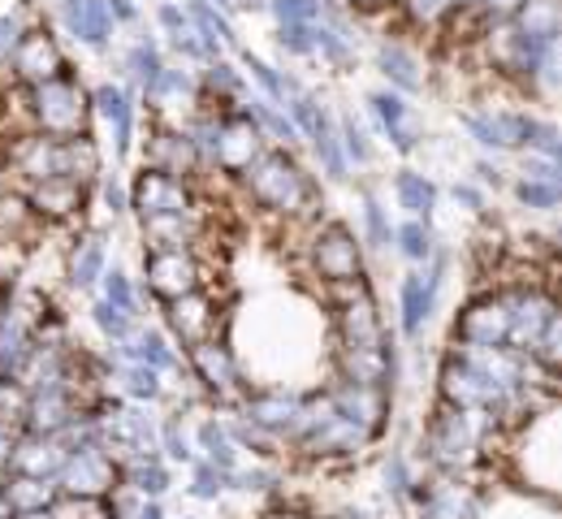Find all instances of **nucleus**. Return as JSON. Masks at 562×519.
<instances>
[{"mask_svg": "<svg viewBox=\"0 0 562 519\" xmlns=\"http://www.w3.org/2000/svg\"><path fill=\"white\" fill-rule=\"evenodd\" d=\"M247 191L265 204V208H278V213H294L312 200V182L307 173L294 165L290 148L285 151H265L247 165Z\"/></svg>", "mask_w": 562, "mask_h": 519, "instance_id": "obj_1", "label": "nucleus"}, {"mask_svg": "<svg viewBox=\"0 0 562 519\" xmlns=\"http://www.w3.org/2000/svg\"><path fill=\"white\" fill-rule=\"evenodd\" d=\"M31 113L40 122L44 135H82V117H87V95L82 87L74 82V75L53 78V82H40L31 87Z\"/></svg>", "mask_w": 562, "mask_h": 519, "instance_id": "obj_2", "label": "nucleus"}, {"mask_svg": "<svg viewBox=\"0 0 562 519\" xmlns=\"http://www.w3.org/2000/svg\"><path fill=\"white\" fill-rule=\"evenodd\" d=\"M446 273V260H428L420 269H412L398 286V325L407 338H420L437 312V298H441V278Z\"/></svg>", "mask_w": 562, "mask_h": 519, "instance_id": "obj_3", "label": "nucleus"}, {"mask_svg": "<svg viewBox=\"0 0 562 519\" xmlns=\"http://www.w3.org/2000/svg\"><path fill=\"white\" fill-rule=\"evenodd\" d=\"M9 66H13V75L22 78L26 87H40V82H53V78L70 75L66 53H61V44H57V35L48 26H26V35L18 40Z\"/></svg>", "mask_w": 562, "mask_h": 519, "instance_id": "obj_4", "label": "nucleus"}, {"mask_svg": "<svg viewBox=\"0 0 562 519\" xmlns=\"http://www.w3.org/2000/svg\"><path fill=\"white\" fill-rule=\"evenodd\" d=\"M53 13H57V26L78 48H87V53H109L113 48L117 26H113L104 0H57Z\"/></svg>", "mask_w": 562, "mask_h": 519, "instance_id": "obj_5", "label": "nucleus"}, {"mask_svg": "<svg viewBox=\"0 0 562 519\" xmlns=\"http://www.w3.org/2000/svg\"><path fill=\"white\" fill-rule=\"evenodd\" d=\"M143 273H147V291L156 298H165V303L200 291V269L182 247H156L143 260Z\"/></svg>", "mask_w": 562, "mask_h": 519, "instance_id": "obj_6", "label": "nucleus"}, {"mask_svg": "<svg viewBox=\"0 0 562 519\" xmlns=\"http://www.w3.org/2000/svg\"><path fill=\"white\" fill-rule=\"evenodd\" d=\"M316 269H321L325 282H342V286L359 282L363 256H359V238H355L347 225L334 222L316 234Z\"/></svg>", "mask_w": 562, "mask_h": 519, "instance_id": "obj_7", "label": "nucleus"}, {"mask_svg": "<svg viewBox=\"0 0 562 519\" xmlns=\"http://www.w3.org/2000/svg\"><path fill=\"white\" fill-rule=\"evenodd\" d=\"M368 113L381 122V131L390 135V144L394 151H416L424 139V131L416 126V109L407 104V95L403 91H394V87H381V91H372L368 95Z\"/></svg>", "mask_w": 562, "mask_h": 519, "instance_id": "obj_8", "label": "nucleus"}, {"mask_svg": "<svg viewBox=\"0 0 562 519\" xmlns=\"http://www.w3.org/2000/svg\"><path fill=\"white\" fill-rule=\"evenodd\" d=\"M506 334H510V320H506L502 295L476 298L459 316V342L463 347H506Z\"/></svg>", "mask_w": 562, "mask_h": 519, "instance_id": "obj_9", "label": "nucleus"}, {"mask_svg": "<svg viewBox=\"0 0 562 519\" xmlns=\"http://www.w3.org/2000/svg\"><path fill=\"white\" fill-rule=\"evenodd\" d=\"M91 104H95V113L109 122V131H113V151H117V160H126L131 148H135V104H131V91L126 87H117V82H100L95 91H91Z\"/></svg>", "mask_w": 562, "mask_h": 519, "instance_id": "obj_10", "label": "nucleus"}, {"mask_svg": "<svg viewBox=\"0 0 562 519\" xmlns=\"http://www.w3.org/2000/svg\"><path fill=\"white\" fill-rule=\"evenodd\" d=\"M376 70L385 78V87H394V91H403V95H412V91H424V61L407 48V44H398V40H381L376 44Z\"/></svg>", "mask_w": 562, "mask_h": 519, "instance_id": "obj_11", "label": "nucleus"}, {"mask_svg": "<svg viewBox=\"0 0 562 519\" xmlns=\"http://www.w3.org/2000/svg\"><path fill=\"white\" fill-rule=\"evenodd\" d=\"M191 351V369L195 376L204 381V390L212 394H229V390H238V364H234V356L221 347V342H195V347H187Z\"/></svg>", "mask_w": 562, "mask_h": 519, "instance_id": "obj_12", "label": "nucleus"}, {"mask_svg": "<svg viewBox=\"0 0 562 519\" xmlns=\"http://www.w3.org/2000/svg\"><path fill=\"white\" fill-rule=\"evenodd\" d=\"M165 320H169V329H173V338H178L182 347H195V342H204L212 334L209 298H200V291H195V295L169 298V303H165Z\"/></svg>", "mask_w": 562, "mask_h": 519, "instance_id": "obj_13", "label": "nucleus"}, {"mask_svg": "<svg viewBox=\"0 0 562 519\" xmlns=\"http://www.w3.org/2000/svg\"><path fill=\"white\" fill-rule=\"evenodd\" d=\"M394 200L407 217L416 222H432V208H437V182L420 173V169H403L394 173Z\"/></svg>", "mask_w": 562, "mask_h": 519, "instance_id": "obj_14", "label": "nucleus"}, {"mask_svg": "<svg viewBox=\"0 0 562 519\" xmlns=\"http://www.w3.org/2000/svg\"><path fill=\"white\" fill-rule=\"evenodd\" d=\"M165 66H169V61H165V44H160L156 35H147V31H143L139 40L126 48V57H122V75L131 78L135 87H143V91L160 78Z\"/></svg>", "mask_w": 562, "mask_h": 519, "instance_id": "obj_15", "label": "nucleus"}, {"mask_svg": "<svg viewBox=\"0 0 562 519\" xmlns=\"http://www.w3.org/2000/svg\"><path fill=\"white\" fill-rule=\"evenodd\" d=\"M519 31L528 35H546V40H559L562 35V9L559 0H524L519 13L510 18Z\"/></svg>", "mask_w": 562, "mask_h": 519, "instance_id": "obj_16", "label": "nucleus"}, {"mask_svg": "<svg viewBox=\"0 0 562 519\" xmlns=\"http://www.w3.org/2000/svg\"><path fill=\"white\" fill-rule=\"evenodd\" d=\"M403 260H412V264H428L432 256H437V247H432V229L428 222H416V217H407L403 225H394V242H390Z\"/></svg>", "mask_w": 562, "mask_h": 519, "instance_id": "obj_17", "label": "nucleus"}, {"mask_svg": "<svg viewBox=\"0 0 562 519\" xmlns=\"http://www.w3.org/2000/svg\"><path fill=\"white\" fill-rule=\"evenodd\" d=\"M200 91H212L216 100H243L247 95V78L243 70H234L225 57H212L200 75Z\"/></svg>", "mask_w": 562, "mask_h": 519, "instance_id": "obj_18", "label": "nucleus"}, {"mask_svg": "<svg viewBox=\"0 0 562 519\" xmlns=\"http://www.w3.org/2000/svg\"><path fill=\"white\" fill-rule=\"evenodd\" d=\"M100 278H104V242H100V238H87V242H78V251H74L70 282L78 291H91Z\"/></svg>", "mask_w": 562, "mask_h": 519, "instance_id": "obj_19", "label": "nucleus"}, {"mask_svg": "<svg viewBox=\"0 0 562 519\" xmlns=\"http://www.w3.org/2000/svg\"><path fill=\"white\" fill-rule=\"evenodd\" d=\"M122 381H126V394H131L135 403H156V398L165 394V381H160V372L147 369V364H135V360H126V369H122Z\"/></svg>", "mask_w": 562, "mask_h": 519, "instance_id": "obj_20", "label": "nucleus"}, {"mask_svg": "<svg viewBox=\"0 0 562 519\" xmlns=\"http://www.w3.org/2000/svg\"><path fill=\"white\" fill-rule=\"evenodd\" d=\"M515 200L532 213H554L559 208V182H537V178H515Z\"/></svg>", "mask_w": 562, "mask_h": 519, "instance_id": "obj_21", "label": "nucleus"}, {"mask_svg": "<svg viewBox=\"0 0 562 519\" xmlns=\"http://www.w3.org/2000/svg\"><path fill=\"white\" fill-rule=\"evenodd\" d=\"M91 320H95V329H100L109 342H126V338L135 334V316H126V312L113 307L109 298H100V303L91 307Z\"/></svg>", "mask_w": 562, "mask_h": 519, "instance_id": "obj_22", "label": "nucleus"}, {"mask_svg": "<svg viewBox=\"0 0 562 519\" xmlns=\"http://www.w3.org/2000/svg\"><path fill=\"white\" fill-rule=\"evenodd\" d=\"M104 298L113 303V307H122L126 316H139V291H135V282L122 273V269H104Z\"/></svg>", "mask_w": 562, "mask_h": 519, "instance_id": "obj_23", "label": "nucleus"}, {"mask_svg": "<svg viewBox=\"0 0 562 519\" xmlns=\"http://www.w3.org/2000/svg\"><path fill=\"white\" fill-rule=\"evenodd\" d=\"M363 238L376 247V251H385L390 242H394V222H390V213L368 195L363 200Z\"/></svg>", "mask_w": 562, "mask_h": 519, "instance_id": "obj_24", "label": "nucleus"}, {"mask_svg": "<svg viewBox=\"0 0 562 519\" xmlns=\"http://www.w3.org/2000/svg\"><path fill=\"white\" fill-rule=\"evenodd\" d=\"M22 35H26V18L18 9L0 13V66H9V57H13V48H18Z\"/></svg>", "mask_w": 562, "mask_h": 519, "instance_id": "obj_25", "label": "nucleus"}, {"mask_svg": "<svg viewBox=\"0 0 562 519\" xmlns=\"http://www.w3.org/2000/svg\"><path fill=\"white\" fill-rule=\"evenodd\" d=\"M151 18H156V26H160V35H173V31H182V26H191V18H187V9H182V0H156V9H151Z\"/></svg>", "mask_w": 562, "mask_h": 519, "instance_id": "obj_26", "label": "nucleus"}, {"mask_svg": "<svg viewBox=\"0 0 562 519\" xmlns=\"http://www.w3.org/2000/svg\"><path fill=\"white\" fill-rule=\"evenodd\" d=\"M104 9H109V18H113V26H117V31H122V26H139L143 22L139 0H104Z\"/></svg>", "mask_w": 562, "mask_h": 519, "instance_id": "obj_27", "label": "nucleus"}, {"mask_svg": "<svg viewBox=\"0 0 562 519\" xmlns=\"http://www.w3.org/2000/svg\"><path fill=\"white\" fill-rule=\"evenodd\" d=\"M104 204H109V213H113V217H122V213L131 208V191H126V182H122L117 173H109V178H104Z\"/></svg>", "mask_w": 562, "mask_h": 519, "instance_id": "obj_28", "label": "nucleus"}, {"mask_svg": "<svg viewBox=\"0 0 562 519\" xmlns=\"http://www.w3.org/2000/svg\"><path fill=\"white\" fill-rule=\"evenodd\" d=\"M519 4H524V0H481L476 9L485 13V22H490V26H497V22H510V18L519 13Z\"/></svg>", "mask_w": 562, "mask_h": 519, "instance_id": "obj_29", "label": "nucleus"}, {"mask_svg": "<svg viewBox=\"0 0 562 519\" xmlns=\"http://www.w3.org/2000/svg\"><path fill=\"white\" fill-rule=\"evenodd\" d=\"M454 200L468 208V213H485V191L476 182H454Z\"/></svg>", "mask_w": 562, "mask_h": 519, "instance_id": "obj_30", "label": "nucleus"}, {"mask_svg": "<svg viewBox=\"0 0 562 519\" xmlns=\"http://www.w3.org/2000/svg\"><path fill=\"white\" fill-rule=\"evenodd\" d=\"M351 13H376V9H385V4H394V0H342Z\"/></svg>", "mask_w": 562, "mask_h": 519, "instance_id": "obj_31", "label": "nucleus"}, {"mask_svg": "<svg viewBox=\"0 0 562 519\" xmlns=\"http://www.w3.org/2000/svg\"><path fill=\"white\" fill-rule=\"evenodd\" d=\"M265 4H269V0H234L238 13H265Z\"/></svg>", "mask_w": 562, "mask_h": 519, "instance_id": "obj_32", "label": "nucleus"}, {"mask_svg": "<svg viewBox=\"0 0 562 519\" xmlns=\"http://www.w3.org/2000/svg\"><path fill=\"white\" fill-rule=\"evenodd\" d=\"M450 4H454V9H476L481 0H450Z\"/></svg>", "mask_w": 562, "mask_h": 519, "instance_id": "obj_33", "label": "nucleus"}, {"mask_svg": "<svg viewBox=\"0 0 562 519\" xmlns=\"http://www.w3.org/2000/svg\"><path fill=\"white\" fill-rule=\"evenodd\" d=\"M139 4H143V0H139Z\"/></svg>", "mask_w": 562, "mask_h": 519, "instance_id": "obj_34", "label": "nucleus"}]
</instances>
